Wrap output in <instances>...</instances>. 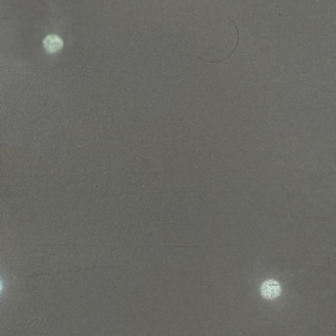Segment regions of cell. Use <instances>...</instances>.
I'll list each match as a JSON object with an SVG mask.
<instances>
[{
    "label": "cell",
    "instance_id": "obj_1",
    "mask_svg": "<svg viewBox=\"0 0 336 336\" xmlns=\"http://www.w3.org/2000/svg\"><path fill=\"white\" fill-rule=\"evenodd\" d=\"M261 294L265 299H276L281 293V287L276 280L273 279L266 280L261 286Z\"/></svg>",
    "mask_w": 336,
    "mask_h": 336
},
{
    "label": "cell",
    "instance_id": "obj_2",
    "mask_svg": "<svg viewBox=\"0 0 336 336\" xmlns=\"http://www.w3.org/2000/svg\"><path fill=\"white\" fill-rule=\"evenodd\" d=\"M43 45L45 50L50 53L59 52L63 46V41L59 36L50 35L44 38Z\"/></svg>",
    "mask_w": 336,
    "mask_h": 336
}]
</instances>
